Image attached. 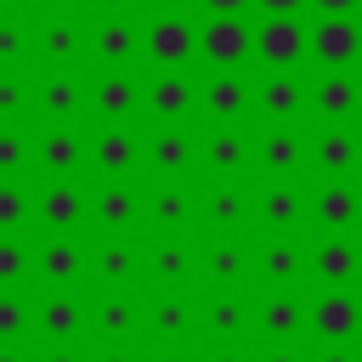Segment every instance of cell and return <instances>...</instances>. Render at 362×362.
<instances>
[{"mask_svg":"<svg viewBox=\"0 0 362 362\" xmlns=\"http://www.w3.org/2000/svg\"><path fill=\"white\" fill-rule=\"evenodd\" d=\"M198 57L209 68H238L243 57H255V34L238 11H215L204 28H198Z\"/></svg>","mask_w":362,"mask_h":362,"instance_id":"6da1fadb","label":"cell"},{"mask_svg":"<svg viewBox=\"0 0 362 362\" xmlns=\"http://www.w3.org/2000/svg\"><path fill=\"white\" fill-rule=\"evenodd\" d=\"M255 57L266 68H294L305 57V23L294 11H266V23L255 28Z\"/></svg>","mask_w":362,"mask_h":362,"instance_id":"7a4b0ae2","label":"cell"},{"mask_svg":"<svg viewBox=\"0 0 362 362\" xmlns=\"http://www.w3.org/2000/svg\"><path fill=\"white\" fill-rule=\"evenodd\" d=\"M305 51L322 62V68H351L362 57V28L345 17V11H328V23L305 28Z\"/></svg>","mask_w":362,"mask_h":362,"instance_id":"3957f363","label":"cell"},{"mask_svg":"<svg viewBox=\"0 0 362 362\" xmlns=\"http://www.w3.org/2000/svg\"><path fill=\"white\" fill-rule=\"evenodd\" d=\"M305 107H317L322 119H334V124H345L356 107H362V85L351 79V68H328L317 85H305Z\"/></svg>","mask_w":362,"mask_h":362,"instance_id":"277c9868","label":"cell"},{"mask_svg":"<svg viewBox=\"0 0 362 362\" xmlns=\"http://www.w3.org/2000/svg\"><path fill=\"white\" fill-rule=\"evenodd\" d=\"M147 57L158 62V68H181L187 57H198V34H192V23L187 17H175V11H164L153 28H147Z\"/></svg>","mask_w":362,"mask_h":362,"instance_id":"5b68a950","label":"cell"},{"mask_svg":"<svg viewBox=\"0 0 362 362\" xmlns=\"http://www.w3.org/2000/svg\"><path fill=\"white\" fill-rule=\"evenodd\" d=\"M260 113L266 119H300L305 113V79L294 68H266V79H260Z\"/></svg>","mask_w":362,"mask_h":362,"instance_id":"8992f818","label":"cell"},{"mask_svg":"<svg viewBox=\"0 0 362 362\" xmlns=\"http://www.w3.org/2000/svg\"><path fill=\"white\" fill-rule=\"evenodd\" d=\"M311 215H317V226H334V232H345L356 215H362V198H356V187L351 181H328V187H317V198H311Z\"/></svg>","mask_w":362,"mask_h":362,"instance_id":"52a82bcc","label":"cell"},{"mask_svg":"<svg viewBox=\"0 0 362 362\" xmlns=\"http://www.w3.org/2000/svg\"><path fill=\"white\" fill-rule=\"evenodd\" d=\"M85 102H90L102 119H124V113H136V79H130L124 68H107V74L85 90Z\"/></svg>","mask_w":362,"mask_h":362,"instance_id":"ba28073f","label":"cell"},{"mask_svg":"<svg viewBox=\"0 0 362 362\" xmlns=\"http://www.w3.org/2000/svg\"><path fill=\"white\" fill-rule=\"evenodd\" d=\"M249 102H255V90H249L232 68H215V74H209V85H204V113L238 119V113H249Z\"/></svg>","mask_w":362,"mask_h":362,"instance_id":"9c48e42d","label":"cell"},{"mask_svg":"<svg viewBox=\"0 0 362 362\" xmlns=\"http://www.w3.org/2000/svg\"><path fill=\"white\" fill-rule=\"evenodd\" d=\"M356 322H362V305H356L345 288L322 294V300H317V311H311V328H317L322 339H351V334H356Z\"/></svg>","mask_w":362,"mask_h":362,"instance_id":"30bf717a","label":"cell"},{"mask_svg":"<svg viewBox=\"0 0 362 362\" xmlns=\"http://www.w3.org/2000/svg\"><path fill=\"white\" fill-rule=\"evenodd\" d=\"M40 107H45L51 119H74V113L85 107V85H79V74H74V68H51L45 85H40Z\"/></svg>","mask_w":362,"mask_h":362,"instance_id":"8fae6325","label":"cell"},{"mask_svg":"<svg viewBox=\"0 0 362 362\" xmlns=\"http://www.w3.org/2000/svg\"><path fill=\"white\" fill-rule=\"evenodd\" d=\"M85 45L107 62V68H124L130 57H136V23H124V17H107L96 34H85Z\"/></svg>","mask_w":362,"mask_h":362,"instance_id":"7c38bea8","label":"cell"},{"mask_svg":"<svg viewBox=\"0 0 362 362\" xmlns=\"http://www.w3.org/2000/svg\"><path fill=\"white\" fill-rule=\"evenodd\" d=\"M311 158H317V170H328V175H345V170L362 158V141H356L351 130H322V136L311 141Z\"/></svg>","mask_w":362,"mask_h":362,"instance_id":"4fadbf2b","label":"cell"},{"mask_svg":"<svg viewBox=\"0 0 362 362\" xmlns=\"http://www.w3.org/2000/svg\"><path fill=\"white\" fill-rule=\"evenodd\" d=\"M147 102H153V113H158V119H181V113L192 107V85H187V74H181V68H164V74L153 79Z\"/></svg>","mask_w":362,"mask_h":362,"instance_id":"5bb4252c","label":"cell"},{"mask_svg":"<svg viewBox=\"0 0 362 362\" xmlns=\"http://www.w3.org/2000/svg\"><path fill=\"white\" fill-rule=\"evenodd\" d=\"M34 45H40V57H45L51 68H68V62L79 57V45H85V28H74V23H62V17H57V23H45V28H40V40H34Z\"/></svg>","mask_w":362,"mask_h":362,"instance_id":"9a60e30c","label":"cell"},{"mask_svg":"<svg viewBox=\"0 0 362 362\" xmlns=\"http://www.w3.org/2000/svg\"><path fill=\"white\" fill-rule=\"evenodd\" d=\"M311 266H317V277H328V283H345V277H356L362 255H356V243H345V238H328V243L311 255Z\"/></svg>","mask_w":362,"mask_h":362,"instance_id":"2e32d148","label":"cell"},{"mask_svg":"<svg viewBox=\"0 0 362 362\" xmlns=\"http://www.w3.org/2000/svg\"><path fill=\"white\" fill-rule=\"evenodd\" d=\"M79 158H85V141H79L74 130H45V141H40V164H45L51 175H68Z\"/></svg>","mask_w":362,"mask_h":362,"instance_id":"e0dca14e","label":"cell"},{"mask_svg":"<svg viewBox=\"0 0 362 362\" xmlns=\"http://www.w3.org/2000/svg\"><path fill=\"white\" fill-rule=\"evenodd\" d=\"M260 158H266V170H272V175H294V170H300V158H305V141H300L294 130H272V136L260 141Z\"/></svg>","mask_w":362,"mask_h":362,"instance_id":"ac0fdd59","label":"cell"},{"mask_svg":"<svg viewBox=\"0 0 362 362\" xmlns=\"http://www.w3.org/2000/svg\"><path fill=\"white\" fill-rule=\"evenodd\" d=\"M40 215H45V226H74L79 215H85V198H79V187H68V181H57V187H45V198H40Z\"/></svg>","mask_w":362,"mask_h":362,"instance_id":"d6986e66","label":"cell"},{"mask_svg":"<svg viewBox=\"0 0 362 362\" xmlns=\"http://www.w3.org/2000/svg\"><path fill=\"white\" fill-rule=\"evenodd\" d=\"M96 164H102L107 175H124V170L136 164V136H124V130L96 136Z\"/></svg>","mask_w":362,"mask_h":362,"instance_id":"ffe728a7","label":"cell"},{"mask_svg":"<svg viewBox=\"0 0 362 362\" xmlns=\"http://www.w3.org/2000/svg\"><path fill=\"white\" fill-rule=\"evenodd\" d=\"M96 221L102 226H130L136 221V192L130 187H102L96 192Z\"/></svg>","mask_w":362,"mask_h":362,"instance_id":"44dd1931","label":"cell"},{"mask_svg":"<svg viewBox=\"0 0 362 362\" xmlns=\"http://www.w3.org/2000/svg\"><path fill=\"white\" fill-rule=\"evenodd\" d=\"M260 215H266V226H294V221L305 215V204H300V192H294V187H283V181H277V187L260 198Z\"/></svg>","mask_w":362,"mask_h":362,"instance_id":"7402d4cb","label":"cell"},{"mask_svg":"<svg viewBox=\"0 0 362 362\" xmlns=\"http://www.w3.org/2000/svg\"><path fill=\"white\" fill-rule=\"evenodd\" d=\"M79 266H85L79 243H45V255H40V272H45L51 283H68V277H79Z\"/></svg>","mask_w":362,"mask_h":362,"instance_id":"603a6c76","label":"cell"},{"mask_svg":"<svg viewBox=\"0 0 362 362\" xmlns=\"http://www.w3.org/2000/svg\"><path fill=\"white\" fill-rule=\"evenodd\" d=\"M243 158H249V141L238 136V130H221V136H209V170H243Z\"/></svg>","mask_w":362,"mask_h":362,"instance_id":"cb8c5ba5","label":"cell"},{"mask_svg":"<svg viewBox=\"0 0 362 362\" xmlns=\"http://www.w3.org/2000/svg\"><path fill=\"white\" fill-rule=\"evenodd\" d=\"M260 322H266V334H277V339H288L294 328H300V305L294 300H266V311H260Z\"/></svg>","mask_w":362,"mask_h":362,"instance_id":"d4e9b609","label":"cell"},{"mask_svg":"<svg viewBox=\"0 0 362 362\" xmlns=\"http://www.w3.org/2000/svg\"><path fill=\"white\" fill-rule=\"evenodd\" d=\"M40 322H45V334H57V339H68V334L79 328V305H74V300H45V311H40Z\"/></svg>","mask_w":362,"mask_h":362,"instance_id":"484cf974","label":"cell"},{"mask_svg":"<svg viewBox=\"0 0 362 362\" xmlns=\"http://www.w3.org/2000/svg\"><path fill=\"white\" fill-rule=\"evenodd\" d=\"M23 51H28V34H23V23L0 17V68H17V62H23Z\"/></svg>","mask_w":362,"mask_h":362,"instance_id":"4316f807","label":"cell"},{"mask_svg":"<svg viewBox=\"0 0 362 362\" xmlns=\"http://www.w3.org/2000/svg\"><path fill=\"white\" fill-rule=\"evenodd\" d=\"M28 221V198L11 187V181H0V232H11V226H23Z\"/></svg>","mask_w":362,"mask_h":362,"instance_id":"83f0119b","label":"cell"},{"mask_svg":"<svg viewBox=\"0 0 362 362\" xmlns=\"http://www.w3.org/2000/svg\"><path fill=\"white\" fill-rule=\"evenodd\" d=\"M153 164L158 170H181L187 164V136H158L153 141Z\"/></svg>","mask_w":362,"mask_h":362,"instance_id":"f1b7e54d","label":"cell"},{"mask_svg":"<svg viewBox=\"0 0 362 362\" xmlns=\"http://www.w3.org/2000/svg\"><path fill=\"white\" fill-rule=\"evenodd\" d=\"M260 266H266L272 277H294V272H300V249H294V243H272Z\"/></svg>","mask_w":362,"mask_h":362,"instance_id":"f546056e","label":"cell"},{"mask_svg":"<svg viewBox=\"0 0 362 362\" xmlns=\"http://www.w3.org/2000/svg\"><path fill=\"white\" fill-rule=\"evenodd\" d=\"M209 215H215L221 226H232V221H243V192H232V187H221V192L209 198Z\"/></svg>","mask_w":362,"mask_h":362,"instance_id":"4dcf8cb0","label":"cell"},{"mask_svg":"<svg viewBox=\"0 0 362 362\" xmlns=\"http://www.w3.org/2000/svg\"><path fill=\"white\" fill-rule=\"evenodd\" d=\"M96 266H102L107 277H130V272H136V255H130L124 243H107V249L96 255Z\"/></svg>","mask_w":362,"mask_h":362,"instance_id":"1f68e13d","label":"cell"},{"mask_svg":"<svg viewBox=\"0 0 362 362\" xmlns=\"http://www.w3.org/2000/svg\"><path fill=\"white\" fill-rule=\"evenodd\" d=\"M23 158H28L23 136H17V130H0V175H17V170H23Z\"/></svg>","mask_w":362,"mask_h":362,"instance_id":"d6a6232c","label":"cell"},{"mask_svg":"<svg viewBox=\"0 0 362 362\" xmlns=\"http://www.w3.org/2000/svg\"><path fill=\"white\" fill-rule=\"evenodd\" d=\"M23 328H28V311H23V300L0 294V339H17Z\"/></svg>","mask_w":362,"mask_h":362,"instance_id":"836d02e7","label":"cell"},{"mask_svg":"<svg viewBox=\"0 0 362 362\" xmlns=\"http://www.w3.org/2000/svg\"><path fill=\"white\" fill-rule=\"evenodd\" d=\"M23 272H28V255H23V243L6 238V243H0V283H17Z\"/></svg>","mask_w":362,"mask_h":362,"instance_id":"e575fe53","label":"cell"},{"mask_svg":"<svg viewBox=\"0 0 362 362\" xmlns=\"http://www.w3.org/2000/svg\"><path fill=\"white\" fill-rule=\"evenodd\" d=\"M23 107H28L23 79H17V74H0V113H23Z\"/></svg>","mask_w":362,"mask_h":362,"instance_id":"d590c367","label":"cell"},{"mask_svg":"<svg viewBox=\"0 0 362 362\" xmlns=\"http://www.w3.org/2000/svg\"><path fill=\"white\" fill-rule=\"evenodd\" d=\"M153 215H158L164 226H175V221H187V198H181V192H158V198H153Z\"/></svg>","mask_w":362,"mask_h":362,"instance_id":"8d00e7d4","label":"cell"},{"mask_svg":"<svg viewBox=\"0 0 362 362\" xmlns=\"http://www.w3.org/2000/svg\"><path fill=\"white\" fill-rule=\"evenodd\" d=\"M153 272H158V277H181V272H187V249H175V243H164V249L153 255Z\"/></svg>","mask_w":362,"mask_h":362,"instance_id":"74e56055","label":"cell"},{"mask_svg":"<svg viewBox=\"0 0 362 362\" xmlns=\"http://www.w3.org/2000/svg\"><path fill=\"white\" fill-rule=\"evenodd\" d=\"M130 322H136V311H130V300H107V305H102V328H107V334H124Z\"/></svg>","mask_w":362,"mask_h":362,"instance_id":"f35d334b","label":"cell"},{"mask_svg":"<svg viewBox=\"0 0 362 362\" xmlns=\"http://www.w3.org/2000/svg\"><path fill=\"white\" fill-rule=\"evenodd\" d=\"M209 322H215L221 334H238V328H243V305H238V300H221V305L209 311Z\"/></svg>","mask_w":362,"mask_h":362,"instance_id":"ab89813d","label":"cell"},{"mask_svg":"<svg viewBox=\"0 0 362 362\" xmlns=\"http://www.w3.org/2000/svg\"><path fill=\"white\" fill-rule=\"evenodd\" d=\"M209 272H215V277H238V272H243V249H215V255H209Z\"/></svg>","mask_w":362,"mask_h":362,"instance_id":"60d3db41","label":"cell"},{"mask_svg":"<svg viewBox=\"0 0 362 362\" xmlns=\"http://www.w3.org/2000/svg\"><path fill=\"white\" fill-rule=\"evenodd\" d=\"M181 322H187V305H175V300H164V305H158V328H164V334H175Z\"/></svg>","mask_w":362,"mask_h":362,"instance_id":"b9f144b4","label":"cell"},{"mask_svg":"<svg viewBox=\"0 0 362 362\" xmlns=\"http://www.w3.org/2000/svg\"><path fill=\"white\" fill-rule=\"evenodd\" d=\"M260 6H266V11H300L305 0H260Z\"/></svg>","mask_w":362,"mask_h":362,"instance_id":"7bdbcfd3","label":"cell"},{"mask_svg":"<svg viewBox=\"0 0 362 362\" xmlns=\"http://www.w3.org/2000/svg\"><path fill=\"white\" fill-rule=\"evenodd\" d=\"M204 6H209V11H243L249 0H204Z\"/></svg>","mask_w":362,"mask_h":362,"instance_id":"ee69618b","label":"cell"},{"mask_svg":"<svg viewBox=\"0 0 362 362\" xmlns=\"http://www.w3.org/2000/svg\"><path fill=\"white\" fill-rule=\"evenodd\" d=\"M356 0H317V11H351Z\"/></svg>","mask_w":362,"mask_h":362,"instance_id":"f6af8a7d","label":"cell"},{"mask_svg":"<svg viewBox=\"0 0 362 362\" xmlns=\"http://www.w3.org/2000/svg\"><path fill=\"white\" fill-rule=\"evenodd\" d=\"M266 362H300V356H288V351H272V356H266Z\"/></svg>","mask_w":362,"mask_h":362,"instance_id":"bcb514c9","label":"cell"},{"mask_svg":"<svg viewBox=\"0 0 362 362\" xmlns=\"http://www.w3.org/2000/svg\"><path fill=\"white\" fill-rule=\"evenodd\" d=\"M317 362H351V356H345V351H328V356H317Z\"/></svg>","mask_w":362,"mask_h":362,"instance_id":"7dc6e473","label":"cell"},{"mask_svg":"<svg viewBox=\"0 0 362 362\" xmlns=\"http://www.w3.org/2000/svg\"><path fill=\"white\" fill-rule=\"evenodd\" d=\"M40 6H51V11H68V6H74V0H40Z\"/></svg>","mask_w":362,"mask_h":362,"instance_id":"c3c4849f","label":"cell"},{"mask_svg":"<svg viewBox=\"0 0 362 362\" xmlns=\"http://www.w3.org/2000/svg\"><path fill=\"white\" fill-rule=\"evenodd\" d=\"M153 6H158V11H175V6H187V0H153Z\"/></svg>","mask_w":362,"mask_h":362,"instance_id":"681fc988","label":"cell"},{"mask_svg":"<svg viewBox=\"0 0 362 362\" xmlns=\"http://www.w3.org/2000/svg\"><path fill=\"white\" fill-rule=\"evenodd\" d=\"M96 6H107V11H124V6H130V0H96Z\"/></svg>","mask_w":362,"mask_h":362,"instance_id":"f907efd6","label":"cell"},{"mask_svg":"<svg viewBox=\"0 0 362 362\" xmlns=\"http://www.w3.org/2000/svg\"><path fill=\"white\" fill-rule=\"evenodd\" d=\"M45 362H79V356H68V351H57V356H45Z\"/></svg>","mask_w":362,"mask_h":362,"instance_id":"816d5d0a","label":"cell"},{"mask_svg":"<svg viewBox=\"0 0 362 362\" xmlns=\"http://www.w3.org/2000/svg\"><path fill=\"white\" fill-rule=\"evenodd\" d=\"M0 362H23V356H11V351H0Z\"/></svg>","mask_w":362,"mask_h":362,"instance_id":"f5cc1de1","label":"cell"},{"mask_svg":"<svg viewBox=\"0 0 362 362\" xmlns=\"http://www.w3.org/2000/svg\"><path fill=\"white\" fill-rule=\"evenodd\" d=\"M102 362H130V356H102Z\"/></svg>","mask_w":362,"mask_h":362,"instance_id":"db71d44e","label":"cell"},{"mask_svg":"<svg viewBox=\"0 0 362 362\" xmlns=\"http://www.w3.org/2000/svg\"><path fill=\"white\" fill-rule=\"evenodd\" d=\"M0 6H6V11H11V6H23V0H0Z\"/></svg>","mask_w":362,"mask_h":362,"instance_id":"11a10c76","label":"cell"},{"mask_svg":"<svg viewBox=\"0 0 362 362\" xmlns=\"http://www.w3.org/2000/svg\"><path fill=\"white\" fill-rule=\"evenodd\" d=\"M158 362H181V356H158Z\"/></svg>","mask_w":362,"mask_h":362,"instance_id":"9f6ffc18","label":"cell"},{"mask_svg":"<svg viewBox=\"0 0 362 362\" xmlns=\"http://www.w3.org/2000/svg\"><path fill=\"white\" fill-rule=\"evenodd\" d=\"M215 362H238V356H215Z\"/></svg>","mask_w":362,"mask_h":362,"instance_id":"6f0895ef","label":"cell"}]
</instances>
